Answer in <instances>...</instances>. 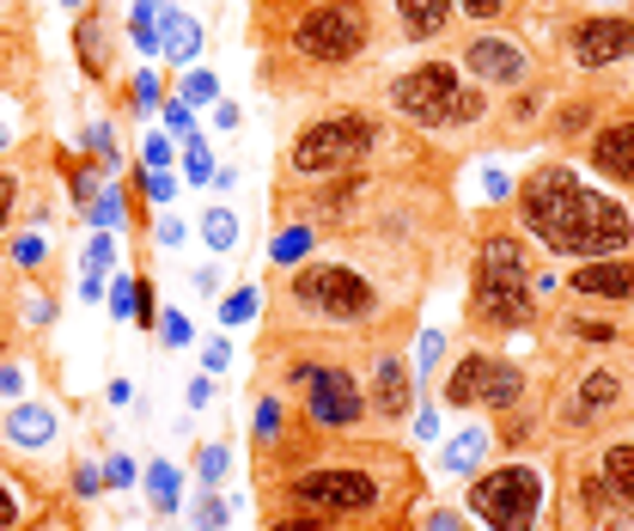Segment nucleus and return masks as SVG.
Segmentation results:
<instances>
[{"instance_id":"nucleus-26","label":"nucleus","mask_w":634,"mask_h":531,"mask_svg":"<svg viewBox=\"0 0 634 531\" xmlns=\"http://www.w3.org/2000/svg\"><path fill=\"white\" fill-rule=\"evenodd\" d=\"M184 172L196 177V184H214V153H208V141H184Z\"/></svg>"},{"instance_id":"nucleus-53","label":"nucleus","mask_w":634,"mask_h":531,"mask_svg":"<svg viewBox=\"0 0 634 531\" xmlns=\"http://www.w3.org/2000/svg\"><path fill=\"white\" fill-rule=\"evenodd\" d=\"M598 531H634V519H610V526H598Z\"/></svg>"},{"instance_id":"nucleus-7","label":"nucleus","mask_w":634,"mask_h":531,"mask_svg":"<svg viewBox=\"0 0 634 531\" xmlns=\"http://www.w3.org/2000/svg\"><path fill=\"white\" fill-rule=\"evenodd\" d=\"M464 501L488 531H537L543 483L531 465H500V470H482Z\"/></svg>"},{"instance_id":"nucleus-40","label":"nucleus","mask_w":634,"mask_h":531,"mask_svg":"<svg viewBox=\"0 0 634 531\" xmlns=\"http://www.w3.org/2000/svg\"><path fill=\"white\" fill-rule=\"evenodd\" d=\"M159 104V79L153 74H135V110H153Z\"/></svg>"},{"instance_id":"nucleus-6","label":"nucleus","mask_w":634,"mask_h":531,"mask_svg":"<svg viewBox=\"0 0 634 531\" xmlns=\"http://www.w3.org/2000/svg\"><path fill=\"white\" fill-rule=\"evenodd\" d=\"M372 147H378V123L366 110H336V116H318V123L299 128L287 165L299 177H341V172H360L372 159Z\"/></svg>"},{"instance_id":"nucleus-31","label":"nucleus","mask_w":634,"mask_h":531,"mask_svg":"<svg viewBox=\"0 0 634 531\" xmlns=\"http://www.w3.org/2000/svg\"><path fill=\"white\" fill-rule=\"evenodd\" d=\"M92 220L98 226H116V220H123V189H104V196L92 202Z\"/></svg>"},{"instance_id":"nucleus-32","label":"nucleus","mask_w":634,"mask_h":531,"mask_svg":"<svg viewBox=\"0 0 634 531\" xmlns=\"http://www.w3.org/2000/svg\"><path fill=\"white\" fill-rule=\"evenodd\" d=\"M140 189H147V202H171V196H177V177L171 172H147L140 177Z\"/></svg>"},{"instance_id":"nucleus-35","label":"nucleus","mask_w":634,"mask_h":531,"mask_svg":"<svg viewBox=\"0 0 634 531\" xmlns=\"http://www.w3.org/2000/svg\"><path fill=\"white\" fill-rule=\"evenodd\" d=\"M98 489H104V470H98V465H79V470H74V495H86V501H92Z\"/></svg>"},{"instance_id":"nucleus-22","label":"nucleus","mask_w":634,"mask_h":531,"mask_svg":"<svg viewBox=\"0 0 634 531\" xmlns=\"http://www.w3.org/2000/svg\"><path fill=\"white\" fill-rule=\"evenodd\" d=\"M74 49H79V67H86L92 79L104 74V18H98V13H86L74 25Z\"/></svg>"},{"instance_id":"nucleus-37","label":"nucleus","mask_w":634,"mask_h":531,"mask_svg":"<svg viewBox=\"0 0 634 531\" xmlns=\"http://www.w3.org/2000/svg\"><path fill=\"white\" fill-rule=\"evenodd\" d=\"M451 7H464L470 18H500L512 7V0H451Z\"/></svg>"},{"instance_id":"nucleus-1","label":"nucleus","mask_w":634,"mask_h":531,"mask_svg":"<svg viewBox=\"0 0 634 531\" xmlns=\"http://www.w3.org/2000/svg\"><path fill=\"white\" fill-rule=\"evenodd\" d=\"M421 489V470L402 446H360V453H318L287 470L275 489H263V514H311V519H372L397 495Z\"/></svg>"},{"instance_id":"nucleus-5","label":"nucleus","mask_w":634,"mask_h":531,"mask_svg":"<svg viewBox=\"0 0 634 531\" xmlns=\"http://www.w3.org/2000/svg\"><path fill=\"white\" fill-rule=\"evenodd\" d=\"M372 44V0H306L294 13L287 49L311 67H341Z\"/></svg>"},{"instance_id":"nucleus-25","label":"nucleus","mask_w":634,"mask_h":531,"mask_svg":"<svg viewBox=\"0 0 634 531\" xmlns=\"http://www.w3.org/2000/svg\"><path fill=\"white\" fill-rule=\"evenodd\" d=\"M306 250H311V226H287V233L275 238V263H306Z\"/></svg>"},{"instance_id":"nucleus-29","label":"nucleus","mask_w":634,"mask_h":531,"mask_svg":"<svg viewBox=\"0 0 634 531\" xmlns=\"http://www.w3.org/2000/svg\"><path fill=\"white\" fill-rule=\"evenodd\" d=\"M220 318H226V324H250V318H257V287H238V294L220 306Z\"/></svg>"},{"instance_id":"nucleus-54","label":"nucleus","mask_w":634,"mask_h":531,"mask_svg":"<svg viewBox=\"0 0 634 531\" xmlns=\"http://www.w3.org/2000/svg\"><path fill=\"white\" fill-rule=\"evenodd\" d=\"M0 355H7V330H0Z\"/></svg>"},{"instance_id":"nucleus-44","label":"nucleus","mask_w":634,"mask_h":531,"mask_svg":"<svg viewBox=\"0 0 634 531\" xmlns=\"http://www.w3.org/2000/svg\"><path fill=\"white\" fill-rule=\"evenodd\" d=\"M421 531H470V526H464V514H427Z\"/></svg>"},{"instance_id":"nucleus-47","label":"nucleus","mask_w":634,"mask_h":531,"mask_svg":"<svg viewBox=\"0 0 634 531\" xmlns=\"http://www.w3.org/2000/svg\"><path fill=\"white\" fill-rule=\"evenodd\" d=\"M482 189H488V196H495V202H507V196H512L507 172H495V165H488V172H482Z\"/></svg>"},{"instance_id":"nucleus-16","label":"nucleus","mask_w":634,"mask_h":531,"mask_svg":"<svg viewBox=\"0 0 634 531\" xmlns=\"http://www.w3.org/2000/svg\"><path fill=\"white\" fill-rule=\"evenodd\" d=\"M49 440H55V409L49 404H18L13 416H7V446L37 453V446H49Z\"/></svg>"},{"instance_id":"nucleus-46","label":"nucleus","mask_w":634,"mask_h":531,"mask_svg":"<svg viewBox=\"0 0 634 531\" xmlns=\"http://www.w3.org/2000/svg\"><path fill=\"white\" fill-rule=\"evenodd\" d=\"M92 189H98V177L79 165V172H74V202H79V208H92Z\"/></svg>"},{"instance_id":"nucleus-33","label":"nucleus","mask_w":634,"mask_h":531,"mask_svg":"<svg viewBox=\"0 0 634 531\" xmlns=\"http://www.w3.org/2000/svg\"><path fill=\"white\" fill-rule=\"evenodd\" d=\"M159 336H165V348H184L189 343V318L184 312H165V318H159Z\"/></svg>"},{"instance_id":"nucleus-17","label":"nucleus","mask_w":634,"mask_h":531,"mask_svg":"<svg viewBox=\"0 0 634 531\" xmlns=\"http://www.w3.org/2000/svg\"><path fill=\"white\" fill-rule=\"evenodd\" d=\"M622 404V379L617 373H586V385H580V397L568 404V422H592V416H604V409Z\"/></svg>"},{"instance_id":"nucleus-41","label":"nucleus","mask_w":634,"mask_h":531,"mask_svg":"<svg viewBox=\"0 0 634 531\" xmlns=\"http://www.w3.org/2000/svg\"><path fill=\"white\" fill-rule=\"evenodd\" d=\"M573 336H586V343H617V330H610V324H586V318H573Z\"/></svg>"},{"instance_id":"nucleus-48","label":"nucleus","mask_w":634,"mask_h":531,"mask_svg":"<svg viewBox=\"0 0 634 531\" xmlns=\"http://www.w3.org/2000/svg\"><path fill=\"white\" fill-rule=\"evenodd\" d=\"M159 245H165V250L184 245V220H159Z\"/></svg>"},{"instance_id":"nucleus-45","label":"nucleus","mask_w":634,"mask_h":531,"mask_svg":"<svg viewBox=\"0 0 634 531\" xmlns=\"http://www.w3.org/2000/svg\"><path fill=\"white\" fill-rule=\"evenodd\" d=\"M269 531H324V519H311V514H287V519H275Z\"/></svg>"},{"instance_id":"nucleus-38","label":"nucleus","mask_w":634,"mask_h":531,"mask_svg":"<svg viewBox=\"0 0 634 531\" xmlns=\"http://www.w3.org/2000/svg\"><path fill=\"white\" fill-rule=\"evenodd\" d=\"M135 477H140V470L128 465V458H110V465H104V483H110V489H128Z\"/></svg>"},{"instance_id":"nucleus-49","label":"nucleus","mask_w":634,"mask_h":531,"mask_svg":"<svg viewBox=\"0 0 634 531\" xmlns=\"http://www.w3.org/2000/svg\"><path fill=\"white\" fill-rule=\"evenodd\" d=\"M165 128H171V135H189V104H171L165 110Z\"/></svg>"},{"instance_id":"nucleus-13","label":"nucleus","mask_w":634,"mask_h":531,"mask_svg":"<svg viewBox=\"0 0 634 531\" xmlns=\"http://www.w3.org/2000/svg\"><path fill=\"white\" fill-rule=\"evenodd\" d=\"M573 294H586V299H617V306H629L634 299V263L629 257H592V263H580L573 269Z\"/></svg>"},{"instance_id":"nucleus-27","label":"nucleus","mask_w":634,"mask_h":531,"mask_svg":"<svg viewBox=\"0 0 634 531\" xmlns=\"http://www.w3.org/2000/svg\"><path fill=\"white\" fill-rule=\"evenodd\" d=\"M25 526V501H18V483L13 477H0V531Z\"/></svg>"},{"instance_id":"nucleus-11","label":"nucleus","mask_w":634,"mask_h":531,"mask_svg":"<svg viewBox=\"0 0 634 531\" xmlns=\"http://www.w3.org/2000/svg\"><path fill=\"white\" fill-rule=\"evenodd\" d=\"M568 49L580 67H610L622 55H634V18H586L568 32Z\"/></svg>"},{"instance_id":"nucleus-28","label":"nucleus","mask_w":634,"mask_h":531,"mask_svg":"<svg viewBox=\"0 0 634 531\" xmlns=\"http://www.w3.org/2000/svg\"><path fill=\"white\" fill-rule=\"evenodd\" d=\"M226 465H233V458H226V446H201V458H196V477L208 489L220 483V477H226Z\"/></svg>"},{"instance_id":"nucleus-52","label":"nucleus","mask_w":634,"mask_h":531,"mask_svg":"<svg viewBox=\"0 0 634 531\" xmlns=\"http://www.w3.org/2000/svg\"><path fill=\"white\" fill-rule=\"evenodd\" d=\"M208 397H214V385H208V373H201V379H189V404H208Z\"/></svg>"},{"instance_id":"nucleus-8","label":"nucleus","mask_w":634,"mask_h":531,"mask_svg":"<svg viewBox=\"0 0 634 531\" xmlns=\"http://www.w3.org/2000/svg\"><path fill=\"white\" fill-rule=\"evenodd\" d=\"M446 404L451 409H519L525 404V373L512 367V360H500V355H482V348H470L458 367L446 373Z\"/></svg>"},{"instance_id":"nucleus-42","label":"nucleus","mask_w":634,"mask_h":531,"mask_svg":"<svg viewBox=\"0 0 634 531\" xmlns=\"http://www.w3.org/2000/svg\"><path fill=\"white\" fill-rule=\"evenodd\" d=\"M13 257H18L25 269H37V263H43V238H18V245H13Z\"/></svg>"},{"instance_id":"nucleus-18","label":"nucleus","mask_w":634,"mask_h":531,"mask_svg":"<svg viewBox=\"0 0 634 531\" xmlns=\"http://www.w3.org/2000/svg\"><path fill=\"white\" fill-rule=\"evenodd\" d=\"M159 25H165V32H159V49H165L171 62H196V55H201V25H196V18L177 13V7H165Z\"/></svg>"},{"instance_id":"nucleus-36","label":"nucleus","mask_w":634,"mask_h":531,"mask_svg":"<svg viewBox=\"0 0 634 531\" xmlns=\"http://www.w3.org/2000/svg\"><path fill=\"white\" fill-rule=\"evenodd\" d=\"M140 147H147V165H153V172H165L171 165V135H147Z\"/></svg>"},{"instance_id":"nucleus-20","label":"nucleus","mask_w":634,"mask_h":531,"mask_svg":"<svg viewBox=\"0 0 634 531\" xmlns=\"http://www.w3.org/2000/svg\"><path fill=\"white\" fill-rule=\"evenodd\" d=\"M598 477L610 483V495H617V501H629V507H634V440H610V446H604Z\"/></svg>"},{"instance_id":"nucleus-30","label":"nucleus","mask_w":634,"mask_h":531,"mask_svg":"<svg viewBox=\"0 0 634 531\" xmlns=\"http://www.w3.org/2000/svg\"><path fill=\"white\" fill-rule=\"evenodd\" d=\"M214 98H220V79L214 74H189L184 79V104L189 110H196V104H214Z\"/></svg>"},{"instance_id":"nucleus-43","label":"nucleus","mask_w":634,"mask_h":531,"mask_svg":"<svg viewBox=\"0 0 634 531\" xmlns=\"http://www.w3.org/2000/svg\"><path fill=\"white\" fill-rule=\"evenodd\" d=\"M226 360H233V343H208L201 348V367H208V373H220Z\"/></svg>"},{"instance_id":"nucleus-55","label":"nucleus","mask_w":634,"mask_h":531,"mask_svg":"<svg viewBox=\"0 0 634 531\" xmlns=\"http://www.w3.org/2000/svg\"><path fill=\"white\" fill-rule=\"evenodd\" d=\"M0 147H7V128H0Z\"/></svg>"},{"instance_id":"nucleus-21","label":"nucleus","mask_w":634,"mask_h":531,"mask_svg":"<svg viewBox=\"0 0 634 531\" xmlns=\"http://www.w3.org/2000/svg\"><path fill=\"white\" fill-rule=\"evenodd\" d=\"M140 483H147V501H153V514H177V501H184V477H177V465H147L140 470Z\"/></svg>"},{"instance_id":"nucleus-23","label":"nucleus","mask_w":634,"mask_h":531,"mask_svg":"<svg viewBox=\"0 0 634 531\" xmlns=\"http://www.w3.org/2000/svg\"><path fill=\"white\" fill-rule=\"evenodd\" d=\"M488 440H495V434H482V428H464V434L451 440V446H446V470H451V477L476 470V465H482V453H488Z\"/></svg>"},{"instance_id":"nucleus-15","label":"nucleus","mask_w":634,"mask_h":531,"mask_svg":"<svg viewBox=\"0 0 634 531\" xmlns=\"http://www.w3.org/2000/svg\"><path fill=\"white\" fill-rule=\"evenodd\" d=\"M592 165H598L610 184H634V123H610L592 141Z\"/></svg>"},{"instance_id":"nucleus-9","label":"nucleus","mask_w":634,"mask_h":531,"mask_svg":"<svg viewBox=\"0 0 634 531\" xmlns=\"http://www.w3.org/2000/svg\"><path fill=\"white\" fill-rule=\"evenodd\" d=\"M299 404H306V422L324 428V434H348V428H360L372 416L366 385H360L341 360H318V367H311V379L299 385Z\"/></svg>"},{"instance_id":"nucleus-14","label":"nucleus","mask_w":634,"mask_h":531,"mask_svg":"<svg viewBox=\"0 0 634 531\" xmlns=\"http://www.w3.org/2000/svg\"><path fill=\"white\" fill-rule=\"evenodd\" d=\"M464 62H470V74L495 79V86L525 79V49L512 44V37H476V44H464Z\"/></svg>"},{"instance_id":"nucleus-56","label":"nucleus","mask_w":634,"mask_h":531,"mask_svg":"<svg viewBox=\"0 0 634 531\" xmlns=\"http://www.w3.org/2000/svg\"><path fill=\"white\" fill-rule=\"evenodd\" d=\"M67 7H79V0H67Z\"/></svg>"},{"instance_id":"nucleus-51","label":"nucleus","mask_w":634,"mask_h":531,"mask_svg":"<svg viewBox=\"0 0 634 531\" xmlns=\"http://www.w3.org/2000/svg\"><path fill=\"white\" fill-rule=\"evenodd\" d=\"M531 116H537V92H525L519 104H512V123H531Z\"/></svg>"},{"instance_id":"nucleus-34","label":"nucleus","mask_w":634,"mask_h":531,"mask_svg":"<svg viewBox=\"0 0 634 531\" xmlns=\"http://www.w3.org/2000/svg\"><path fill=\"white\" fill-rule=\"evenodd\" d=\"M220 526H226V501H220V495H208V501H201L196 531H220Z\"/></svg>"},{"instance_id":"nucleus-10","label":"nucleus","mask_w":634,"mask_h":531,"mask_svg":"<svg viewBox=\"0 0 634 531\" xmlns=\"http://www.w3.org/2000/svg\"><path fill=\"white\" fill-rule=\"evenodd\" d=\"M390 104H397V116H409L415 128H446V123H458L464 79H458L451 62H421L390 86Z\"/></svg>"},{"instance_id":"nucleus-4","label":"nucleus","mask_w":634,"mask_h":531,"mask_svg":"<svg viewBox=\"0 0 634 531\" xmlns=\"http://www.w3.org/2000/svg\"><path fill=\"white\" fill-rule=\"evenodd\" d=\"M287 312L299 324H372L378 318V287L348 263H306L287 282Z\"/></svg>"},{"instance_id":"nucleus-2","label":"nucleus","mask_w":634,"mask_h":531,"mask_svg":"<svg viewBox=\"0 0 634 531\" xmlns=\"http://www.w3.org/2000/svg\"><path fill=\"white\" fill-rule=\"evenodd\" d=\"M519 214L525 226L543 238V245L556 250V257H622L634 245V220L617 196H598L580 172L568 165H543V172L525 177L519 189Z\"/></svg>"},{"instance_id":"nucleus-50","label":"nucleus","mask_w":634,"mask_h":531,"mask_svg":"<svg viewBox=\"0 0 634 531\" xmlns=\"http://www.w3.org/2000/svg\"><path fill=\"white\" fill-rule=\"evenodd\" d=\"M13 196H18V184L0 172V226H7V214H13Z\"/></svg>"},{"instance_id":"nucleus-12","label":"nucleus","mask_w":634,"mask_h":531,"mask_svg":"<svg viewBox=\"0 0 634 531\" xmlns=\"http://www.w3.org/2000/svg\"><path fill=\"white\" fill-rule=\"evenodd\" d=\"M366 404H372L378 422H402V416L415 409V379H409L402 355H378V367H372V379H366Z\"/></svg>"},{"instance_id":"nucleus-3","label":"nucleus","mask_w":634,"mask_h":531,"mask_svg":"<svg viewBox=\"0 0 634 531\" xmlns=\"http://www.w3.org/2000/svg\"><path fill=\"white\" fill-rule=\"evenodd\" d=\"M470 312L488 330H525L531 312H537V282H531V269H525V245L512 233H488L476 245Z\"/></svg>"},{"instance_id":"nucleus-19","label":"nucleus","mask_w":634,"mask_h":531,"mask_svg":"<svg viewBox=\"0 0 634 531\" xmlns=\"http://www.w3.org/2000/svg\"><path fill=\"white\" fill-rule=\"evenodd\" d=\"M402 18V37H439L451 18V0H390Z\"/></svg>"},{"instance_id":"nucleus-24","label":"nucleus","mask_w":634,"mask_h":531,"mask_svg":"<svg viewBox=\"0 0 634 531\" xmlns=\"http://www.w3.org/2000/svg\"><path fill=\"white\" fill-rule=\"evenodd\" d=\"M201 238H208V250H214V257H226V250L238 245V214H226V208H208V214H201Z\"/></svg>"},{"instance_id":"nucleus-39","label":"nucleus","mask_w":634,"mask_h":531,"mask_svg":"<svg viewBox=\"0 0 634 531\" xmlns=\"http://www.w3.org/2000/svg\"><path fill=\"white\" fill-rule=\"evenodd\" d=\"M110 257H116V250H110V238H92V245H86V269H92V275H104Z\"/></svg>"}]
</instances>
